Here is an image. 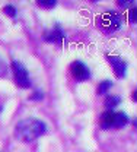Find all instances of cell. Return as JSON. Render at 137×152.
<instances>
[{"label": "cell", "mask_w": 137, "mask_h": 152, "mask_svg": "<svg viewBox=\"0 0 137 152\" xmlns=\"http://www.w3.org/2000/svg\"><path fill=\"white\" fill-rule=\"evenodd\" d=\"M101 127L102 129H112V124H114V111H105L101 117Z\"/></svg>", "instance_id": "obj_8"}, {"label": "cell", "mask_w": 137, "mask_h": 152, "mask_svg": "<svg viewBox=\"0 0 137 152\" xmlns=\"http://www.w3.org/2000/svg\"><path fill=\"white\" fill-rule=\"evenodd\" d=\"M128 123H130V118L124 111H114V124H112L114 129L125 127Z\"/></svg>", "instance_id": "obj_7"}, {"label": "cell", "mask_w": 137, "mask_h": 152, "mask_svg": "<svg viewBox=\"0 0 137 152\" xmlns=\"http://www.w3.org/2000/svg\"><path fill=\"white\" fill-rule=\"evenodd\" d=\"M39 7H44V9H53V7H56V4H57V1L56 0H50V1H38Z\"/></svg>", "instance_id": "obj_13"}, {"label": "cell", "mask_w": 137, "mask_h": 152, "mask_svg": "<svg viewBox=\"0 0 137 152\" xmlns=\"http://www.w3.org/2000/svg\"><path fill=\"white\" fill-rule=\"evenodd\" d=\"M70 73H72V76H73L76 80H79V82L89 80V79L92 77L89 67H88L86 63H83L82 60H75V61L70 64Z\"/></svg>", "instance_id": "obj_5"}, {"label": "cell", "mask_w": 137, "mask_h": 152, "mask_svg": "<svg viewBox=\"0 0 137 152\" xmlns=\"http://www.w3.org/2000/svg\"><path fill=\"white\" fill-rule=\"evenodd\" d=\"M133 101H137V89L133 91Z\"/></svg>", "instance_id": "obj_17"}, {"label": "cell", "mask_w": 137, "mask_h": 152, "mask_svg": "<svg viewBox=\"0 0 137 152\" xmlns=\"http://www.w3.org/2000/svg\"><path fill=\"white\" fill-rule=\"evenodd\" d=\"M118 4H120L121 7H127L128 4H134V1H131V0H130V1H118Z\"/></svg>", "instance_id": "obj_16"}, {"label": "cell", "mask_w": 137, "mask_h": 152, "mask_svg": "<svg viewBox=\"0 0 137 152\" xmlns=\"http://www.w3.org/2000/svg\"><path fill=\"white\" fill-rule=\"evenodd\" d=\"M12 72H13V77H15V82L16 85L22 88V89H28L31 88V76L28 69L18 60H13L12 61Z\"/></svg>", "instance_id": "obj_3"}, {"label": "cell", "mask_w": 137, "mask_h": 152, "mask_svg": "<svg viewBox=\"0 0 137 152\" xmlns=\"http://www.w3.org/2000/svg\"><path fill=\"white\" fill-rule=\"evenodd\" d=\"M44 39L50 44H56V45H64L67 42V38L66 34L61 28L60 23H56L51 29H48L45 34H44Z\"/></svg>", "instance_id": "obj_4"}, {"label": "cell", "mask_w": 137, "mask_h": 152, "mask_svg": "<svg viewBox=\"0 0 137 152\" xmlns=\"http://www.w3.org/2000/svg\"><path fill=\"white\" fill-rule=\"evenodd\" d=\"M42 98H44V94H42L39 89H37L34 94L31 95V99H32V101H39V99H42Z\"/></svg>", "instance_id": "obj_14"}, {"label": "cell", "mask_w": 137, "mask_h": 152, "mask_svg": "<svg viewBox=\"0 0 137 152\" xmlns=\"http://www.w3.org/2000/svg\"><path fill=\"white\" fill-rule=\"evenodd\" d=\"M128 20H130L131 23H136V7H133V9L130 10V13H128Z\"/></svg>", "instance_id": "obj_15"}, {"label": "cell", "mask_w": 137, "mask_h": 152, "mask_svg": "<svg viewBox=\"0 0 137 152\" xmlns=\"http://www.w3.org/2000/svg\"><path fill=\"white\" fill-rule=\"evenodd\" d=\"M47 124L45 121L39 120L37 117H28L16 123L15 126V137L20 142H34L42 134L47 133Z\"/></svg>", "instance_id": "obj_1"}, {"label": "cell", "mask_w": 137, "mask_h": 152, "mask_svg": "<svg viewBox=\"0 0 137 152\" xmlns=\"http://www.w3.org/2000/svg\"><path fill=\"white\" fill-rule=\"evenodd\" d=\"M3 12H4L7 16H10V18H16V7H15L13 4H6V6L3 7Z\"/></svg>", "instance_id": "obj_12"}, {"label": "cell", "mask_w": 137, "mask_h": 152, "mask_svg": "<svg viewBox=\"0 0 137 152\" xmlns=\"http://www.w3.org/2000/svg\"><path fill=\"white\" fill-rule=\"evenodd\" d=\"M112 88V82L111 80H102L101 83L98 85V95H104V94H107L109 89Z\"/></svg>", "instance_id": "obj_10"}, {"label": "cell", "mask_w": 137, "mask_h": 152, "mask_svg": "<svg viewBox=\"0 0 137 152\" xmlns=\"http://www.w3.org/2000/svg\"><path fill=\"white\" fill-rule=\"evenodd\" d=\"M107 60L114 72V75L117 76L118 79H123L127 76V63L118 56H112V54H108L107 56Z\"/></svg>", "instance_id": "obj_6"}, {"label": "cell", "mask_w": 137, "mask_h": 152, "mask_svg": "<svg viewBox=\"0 0 137 152\" xmlns=\"http://www.w3.org/2000/svg\"><path fill=\"white\" fill-rule=\"evenodd\" d=\"M98 28L105 34L117 32L123 26V15L118 13L117 10H107L102 15H99L96 19Z\"/></svg>", "instance_id": "obj_2"}, {"label": "cell", "mask_w": 137, "mask_h": 152, "mask_svg": "<svg viewBox=\"0 0 137 152\" xmlns=\"http://www.w3.org/2000/svg\"><path fill=\"white\" fill-rule=\"evenodd\" d=\"M9 73V66H7V61L0 56V77H6Z\"/></svg>", "instance_id": "obj_11"}, {"label": "cell", "mask_w": 137, "mask_h": 152, "mask_svg": "<svg viewBox=\"0 0 137 152\" xmlns=\"http://www.w3.org/2000/svg\"><path fill=\"white\" fill-rule=\"evenodd\" d=\"M121 102V96L120 95H112V96H107L105 99V110L107 111H114L115 107Z\"/></svg>", "instance_id": "obj_9"}]
</instances>
